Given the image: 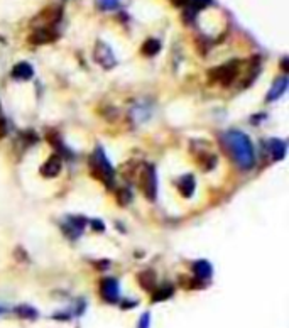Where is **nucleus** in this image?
<instances>
[{
	"mask_svg": "<svg viewBox=\"0 0 289 328\" xmlns=\"http://www.w3.org/2000/svg\"><path fill=\"white\" fill-rule=\"evenodd\" d=\"M225 140L234 152V158L238 166L242 169H250L256 163V154H254V147L249 137L238 131H230L227 132Z\"/></svg>",
	"mask_w": 289,
	"mask_h": 328,
	"instance_id": "obj_1",
	"label": "nucleus"
},
{
	"mask_svg": "<svg viewBox=\"0 0 289 328\" xmlns=\"http://www.w3.org/2000/svg\"><path fill=\"white\" fill-rule=\"evenodd\" d=\"M90 166H91V174H93L97 179H100L105 186H112L113 181V167L110 166L108 159L105 158V154L102 152V149H97L93 156L90 159Z\"/></svg>",
	"mask_w": 289,
	"mask_h": 328,
	"instance_id": "obj_2",
	"label": "nucleus"
},
{
	"mask_svg": "<svg viewBox=\"0 0 289 328\" xmlns=\"http://www.w3.org/2000/svg\"><path fill=\"white\" fill-rule=\"evenodd\" d=\"M139 188L142 190L149 200L156 198V171L152 166H144L140 171L139 178Z\"/></svg>",
	"mask_w": 289,
	"mask_h": 328,
	"instance_id": "obj_3",
	"label": "nucleus"
},
{
	"mask_svg": "<svg viewBox=\"0 0 289 328\" xmlns=\"http://www.w3.org/2000/svg\"><path fill=\"white\" fill-rule=\"evenodd\" d=\"M100 295L106 303H115L120 296V289H119V283H117V279H113V277H106V279L102 281Z\"/></svg>",
	"mask_w": 289,
	"mask_h": 328,
	"instance_id": "obj_4",
	"label": "nucleus"
},
{
	"mask_svg": "<svg viewBox=\"0 0 289 328\" xmlns=\"http://www.w3.org/2000/svg\"><path fill=\"white\" fill-rule=\"evenodd\" d=\"M235 76H237V64L235 63H228L225 66H220L211 71V78L216 80L218 83H222V85L232 83V80H234Z\"/></svg>",
	"mask_w": 289,
	"mask_h": 328,
	"instance_id": "obj_5",
	"label": "nucleus"
},
{
	"mask_svg": "<svg viewBox=\"0 0 289 328\" xmlns=\"http://www.w3.org/2000/svg\"><path fill=\"white\" fill-rule=\"evenodd\" d=\"M56 39H58V32L53 27H41L29 36L30 44H49L54 43Z\"/></svg>",
	"mask_w": 289,
	"mask_h": 328,
	"instance_id": "obj_6",
	"label": "nucleus"
},
{
	"mask_svg": "<svg viewBox=\"0 0 289 328\" xmlns=\"http://www.w3.org/2000/svg\"><path fill=\"white\" fill-rule=\"evenodd\" d=\"M95 58H97V63L102 64L104 68H112L115 64V58H113V53L110 51V48L104 43H98L97 49H95Z\"/></svg>",
	"mask_w": 289,
	"mask_h": 328,
	"instance_id": "obj_7",
	"label": "nucleus"
},
{
	"mask_svg": "<svg viewBox=\"0 0 289 328\" xmlns=\"http://www.w3.org/2000/svg\"><path fill=\"white\" fill-rule=\"evenodd\" d=\"M59 171H61V159H59L58 154L51 156V158L43 164V167H41V174H43L44 178L58 176Z\"/></svg>",
	"mask_w": 289,
	"mask_h": 328,
	"instance_id": "obj_8",
	"label": "nucleus"
},
{
	"mask_svg": "<svg viewBox=\"0 0 289 328\" xmlns=\"http://www.w3.org/2000/svg\"><path fill=\"white\" fill-rule=\"evenodd\" d=\"M286 88H288V80H286V78H279L276 83H274L272 90L269 91V95H267V102L277 100V98H279L281 95H283L284 91H286Z\"/></svg>",
	"mask_w": 289,
	"mask_h": 328,
	"instance_id": "obj_9",
	"label": "nucleus"
},
{
	"mask_svg": "<svg viewBox=\"0 0 289 328\" xmlns=\"http://www.w3.org/2000/svg\"><path fill=\"white\" fill-rule=\"evenodd\" d=\"M193 190H195V178L191 176V174H186V176H183L180 179V191L183 196H191Z\"/></svg>",
	"mask_w": 289,
	"mask_h": 328,
	"instance_id": "obj_10",
	"label": "nucleus"
},
{
	"mask_svg": "<svg viewBox=\"0 0 289 328\" xmlns=\"http://www.w3.org/2000/svg\"><path fill=\"white\" fill-rule=\"evenodd\" d=\"M193 269H195L196 277H200V279H207V277L211 276V266L207 261H198L193 266Z\"/></svg>",
	"mask_w": 289,
	"mask_h": 328,
	"instance_id": "obj_11",
	"label": "nucleus"
},
{
	"mask_svg": "<svg viewBox=\"0 0 289 328\" xmlns=\"http://www.w3.org/2000/svg\"><path fill=\"white\" fill-rule=\"evenodd\" d=\"M12 75L14 78H19V80H29L30 76H32V68H30L27 63H19L17 66L14 68Z\"/></svg>",
	"mask_w": 289,
	"mask_h": 328,
	"instance_id": "obj_12",
	"label": "nucleus"
},
{
	"mask_svg": "<svg viewBox=\"0 0 289 328\" xmlns=\"http://www.w3.org/2000/svg\"><path fill=\"white\" fill-rule=\"evenodd\" d=\"M159 49H161V43H159L158 39H147L146 43H144V46H142V55L144 56H154V55H158L159 53Z\"/></svg>",
	"mask_w": 289,
	"mask_h": 328,
	"instance_id": "obj_13",
	"label": "nucleus"
},
{
	"mask_svg": "<svg viewBox=\"0 0 289 328\" xmlns=\"http://www.w3.org/2000/svg\"><path fill=\"white\" fill-rule=\"evenodd\" d=\"M137 281L142 284L144 289L152 291V288H154V273H152V271H144V273H140L139 276H137Z\"/></svg>",
	"mask_w": 289,
	"mask_h": 328,
	"instance_id": "obj_14",
	"label": "nucleus"
},
{
	"mask_svg": "<svg viewBox=\"0 0 289 328\" xmlns=\"http://www.w3.org/2000/svg\"><path fill=\"white\" fill-rule=\"evenodd\" d=\"M271 154L274 159H283L286 154V144L283 140H272L271 142Z\"/></svg>",
	"mask_w": 289,
	"mask_h": 328,
	"instance_id": "obj_15",
	"label": "nucleus"
},
{
	"mask_svg": "<svg viewBox=\"0 0 289 328\" xmlns=\"http://www.w3.org/2000/svg\"><path fill=\"white\" fill-rule=\"evenodd\" d=\"M156 296L152 300H156V301H159V300H166V298H169L171 295H173V286H162L161 289H156Z\"/></svg>",
	"mask_w": 289,
	"mask_h": 328,
	"instance_id": "obj_16",
	"label": "nucleus"
},
{
	"mask_svg": "<svg viewBox=\"0 0 289 328\" xmlns=\"http://www.w3.org/2000/svg\"><path fill=\"white\" fill-rule=\"evenodd\" d=\"M117 201H119L122 207H125V205L131 201V191H129V190H119V193H117Z\"/></svg>",
	"mask_w": 289,
	"mask_h": 328,
	"instance_id": "obj_17",
	"label": "nucleus"
},
{
	"mask_svg": "<svg viewBox=\"0 0 289 328\" xmlns=\"http://www.w3.org/2000/svg\"><path fill=\"white\" fill-rule=\"evenodd\" d=\"M15 311H17L19 315L24 316V318H36V315H37L32 308H27V306H21V308H17Z\"/></svg>",
	"mask_w": 289,
	"mask_h": 328,
	"instance_id": "obj_18",
	"label": "nucleus"
},
{
	"mask_svg": "<svg viewBox=\"0 0 289 328\" xmlns=\"http://www.w3.org/2000/svg\"><path fill=\"white\" fill-rule=\"evenodd\" d=\"M98 3H100V7L105 10H113L119 7V0H100Z\"/></svg>",
	"mask_w": 289,
	"mask_h": 328,
	"instance_id": "obj_19",
	"label": "nucleus"
},
{
	"mask_svg": "<svg viewBox=\"0 0 289 328\" xmlns=\"http://www.w3.org/2000/svg\"><path fill=\"white\" fill-rule=\"evenodd\" d=\"M208 3H210V0H189V5H193L195 10L203 9V7H207Z\"/></svg>",
	"mask_w": 289,
	"mask_h": 328,
	"instance_id": "obj_20",
	"label": "nucleus"
},
{
	"mask_svg": "<svg viewBox=\"0 0 289 328\" xmlns=\"http://www.w3.org/2000/svg\"><path fill=\"white\" fill-rule=\"evenodd\" d=\"M151 325V316L149 313H144L139 320V328H149Z\"/></svg>",
	"mask_w": 289,
	"mask_h": 328,
	"instance_id": "obj_21",
	"label": "nucleus"
},
{
	"mask_svg": "<svg viewBox=\"0 0 289 328\" xmlns=\"http://www.w3.org/2000/svg\"><path fill=\"white\" fill-rule=\"evenodd\" d=\"M5 134H7V122L2 115H0V139L5 137Z\"/></svg>",
	"mask_w": 289,
	"mask_h": 328,
	"instance_id": "obj_22",
	"label": "nucleus"
}]
</instances>
